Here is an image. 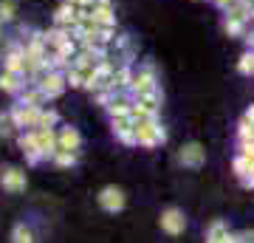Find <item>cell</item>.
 <instances>
[{
	"instance_id": "1",
	"label": "cell",
	"mask_w": 254,
	"mask_h": 243,
	"mask_svg": "<svg viewBox=\"0 0 254 243\" xmlns=\"http://www.w3.org/2000/svg\"><path fill=\"white\" fill-rule=\"evenodd\" d=\"M130 90H133L136 99H144V96L158 93V77H155L153 65H141V68L133 74V85H130Z\"/></svg>"
},
{
	"instance_id": "2",
	"label": "cell",
	"mask_w": 254,
	"mask_h": 243,
	"mask_svg": "<svg viewBox=\"0 0 254 243\" xmlns=\"http://www.w3.org/2000/svg\"><path fill=\"white\" fill-rule=\"evenodd\" d=\"M37 88L46 93V99H54V96H60L65 90V85H68V77H65L63 71H57V68H48V71H43L40 77H37L34 82Z\"/></svg>"
},
{
	"instance_id": "3",
	"label": "cell",
	"mask_w": 254,
	"mask_h": 243,
	"mask_svg": "<svg viewBox=\"0 0 254 243\" xmlns=\"http://www.w3.org/2000/svg\"><path fill=\"white\" fill-rule=\"evenodd\" d=\"M164 139H167V130L155 119H150V122H136V144H141V147H155Z\"/></svg>"
},
{
	"instance_id": "4",
	"label": "cell",
	"mask_w": 254,
	"mask_h": 243,
	"mask_svg": "<svg viewBox=\"0 0 254 243\" xmlns=\"http://www.w3.org/2000/svg\"><path fill=\"white\" fill-rule=\"evenodd\" d=\"M203 162H206V150H203L198 142L184 144L181 153H178V164H181V167H190V170H198Z\"/></svg>"
},
{
	"instance_id": "5",
	"label": "cell",
	"mask_w": 254,
	"mask_h": 243,
	"mask_svg": "<svg viewBox=\"0 0 254 243\" xmlns=\"http://www.w3.org/2000/svg\"><path fill=\"white\" fill-rule=\"evenodd\" d=\"M0 187L6 192H23L26 189V172L17 167H0Z\"/></svg>"
},
{
	"instance_id": "6",
	"label": "cell",
	"mask_w": 254,
	"mask_h": 243,
	"mask_svg": "<svg viewBox=\"0 0 254 243\" xmlns=\"http://www.w3.org/2000/svg\"><path fill=\"white\" fill-rule=\"evenodd\" d=\"M40 113H43V108H34V105H17V108L11 110V116H14L20 130H26V127L34 130L37 122H40Z\"/></svg>"
},
{
	"instance_id": "7",
	"label": "cell",
	"mask_w": 254,
	"mask_h": 243,
	"mask_svg": "<svg viewBox=\"0 0 254 243\" xmlns=\"http://www.w3.org/2000/svg\"><path fill=\"white\" fill-rule=\"evenodd\" d=\"M88 14L93 17V23H99L105 28H116V14H113V6L110 0H96V6L88 9Z\"/></svg>"
},
{
	"instance_id": "8",
	"label": "cell",
	"mask_w": 254,
	"mask_h": 243,
	"mask_svg": "<svg viewBox=\"0 0 254 243\" xmlns=\"http://www.w3.org/2000/svg\"><path fill=\"white\" fill-rule=\"evenodd\" d=\"M99 204H102V209H108V212H119V209L125 207V192L119 187H105L99 192Z\"/></svg>"
},
{
	"instance_id": "9",
	"label": "cell",
	"mask_w": 254,
	"mask_h": 243,
	"mask_svg": "<svg viewBox=\"0 0 254 243\" xmlns=\"http://www.w3.org/2000/svg\"><path fill=\"white\" fill-rule=\"evenodd\" d=\"M184 226H187V221H184V215L178 212V209H164V215H161V229L164 232H170V235H181L184 232Z\"/></svg>"
},
{
	"instance_id": "10",
	"label": "cell",
	"mask_w": 254,
	"mask_h": 243,
	"mask_svg": "<svg viewBox=\"0 0 254 243\" xmlns=\"http://www.w3.org/2000/svg\"><path fill=\"white\" fill-rule=\"evenodd\" d=\"M0 90H6V93H20L23 90V77L14 71H0Z\"/></svg>"
},
{
	"instance_id": "11",
	"label": "cell",
	"mask_w": 254,
	"mask_h": 243,
	"mask_svg": "<svg viewBox=\"0 0 254 243\" xmlns=\"http://www.w3.org/2000/svg\"><path fill=\"white\" fill-rule=\"evenodd\" d=\"M20 150L28 156V162H40V159H46V156L40 153V147H37L34 133H23L20 136Z\"/></svg>"
},
{
	"instance_id": "12",
	"label": "cell",
	"mask_w": 254,
	"mask_h": 243,
	"mask_svg": "<svg viewBox=\"0 0 254 243\" xmlns=\"http://www.w3.org/2000/svg\"><path fill=\"white\" fill-rule=\"evenodd\" d=\"M57 142H60V147H63V150H79L82 139H79V133H76L73 127H63V130L57 133Z\"/></svg>"
},
{
	"instance_id": "13",
	"label": "cell",
	"mask_w": 254,
	"mask_h": 243,
	"mask_svg": "<svg viewBox=\"0 0 254 243\" xmlns=\"http://www.w3.org/2000/svg\"><path fill=\"white\" fill-rule=\"evenodd\" d=\"M51 162L60 164V167H71L76 162V150H63V147H57L54 153H51Z\"/></svg>"
},
{
	"instance_id": "14",
	"label": "cell",
	"mask_w": 254,
	"mask_h": 243,
	"mask_svg": "<svg viewBox=\"0 0 254 243\" xmlns=\"http://www.w3.org/2000/svg\"><path fill=\"white\" fill-rule=\"evenodd\" d=\"M14 130H20L17 122H14V116H11V113H0V136H3V139H9Z\"/></svg>"
},
{
	"instance_id": "15",
	"label": "cell",
	"mask_w": 254,
	"mask_h": 243,
	"mask_svg": "<svg viewBox=\"0 0 254 243\" xmlns=\"http://www.w3.org/2000/svg\"><path fill=\"white\" fill-rule=\"evenodd\" d=\"M17 14V3L14 0H0V23H11Z\"/></svg>"
},
{
	"instance_id": "16",
	"label": "cell",
	"mask_w": 254,
	"mask_h": 243,
	"mask_svg": "<svg viewBox=\"0 0 254 243\" xmlns=\"http://www.w3.org/2000/svg\"><path fill=\"white\" fill-rule=\"evenodd\" d=\"M237 68H240V74H246V77H249V74H254V48L249 51V54L240 57V65H237Z\"/></svg>"
},
{
	"instance_id": "17",
	"label": "cell",
	"mask_w": 254,
	"mask_h": 243,
	"mask_svg": "<svg viewBox=\"0 0 254 243\" xmlns=\"http://www.w3.org/2000/svg\"><path fill=\"white\" fill-rule=\"evenodd\" d=\"M243 142H254V122L243 119V125H240V144Z\"/></svg>"
},
{
	"instance_id": "18",
	"label": "cell",
	"mask_w": 254,
	"mask_h": 243,
	"mask_svg": "<svg viewBox=\"0 0 254 243\" xmlns=\"http://www.w3.org/2000/svg\"><path fill=\"white\" fill-rule=\"evenodd\" d=\"M14 243H34V235L28 232L26 226H17L14 229Z\"/></svg>"
},
{
	"instance_id": "19",
	"label": "cell",
	"mask_w": 254,
	"mask_h": 243,
	"mask_svg": "<svg viewBox=\"0 0 254 243\" xmlns=\"http://www.w3.org/2000/svg\"><path fill=\"white\" fill-rule=\"evenodd\" d=\"M54 122H57L54 110H43V113H40V122H37V127H51Z\"/></svg>"
},
{
	"instance_id": "20",
	"label": "cell",
	"mask_w": 254,
	"mask_h": 243,
	"mask_svg": "<svg viewBox=\"0 0 254 243\" xmlns=\"http://www.w3.org/2000/svg\"><path fill=\"white\" fill-rule=\"evenodd\" d=\"M65 3H71L76 9H93L96 6V0H65Z\"/></svg>"
},
{
	"instance_id": "21",
	"label": "cell",
	"mask_w": 254,
	"mask_h": 243,
	"mask_svg": "<svg viewBox=\"0 0 254 243\" xmlns=\"http://www.w3.org/2000/svg\"><path fill=\"white\" fill-rule=\"evenodd\" d=\"M237 3H240V0H215V6H218V9H223V11H232Z\"/></svg>"
},
{
	"instance_id": "22",
	"label": "cell",
	"mask_w": 254,
	"mask_h": 243,
	"mask_svg": "<svg viewBox=\"0 0 254 243\" xmlns=\"http://www.w3.org/2000/svg\"><path fill=\"white\" fill-rule=\"evenodd\" d=\"M237 241H240V243H254V232H243Z\"/></svg>"
},
{
	"instance_id": "23",
	"label": "cell",
	"mask_w": 254,
	"mask_h": 243,
	"mask_svg": "<svg viewBox=\"0 0 254 243\" xmlns=\"http://www.w3.org/2000/svg\"><path fill=\"white\" fill-rule=\"evenodd\" d=\"M0 37H3V23H0Z\"/></svg>"
}]
</instances>
